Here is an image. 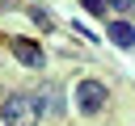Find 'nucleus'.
I'll list each match as a JSON object with an SVG mask.
<instances>
[{
    "instance_id": "nucleus-1",
    "label": "nucleus",
    "mask_w": 135,
    "mask_h": 126,
    "mask_svg": "<svg viewBox=\"0 0 135 126\" xmlns=\"http://www.w3.org/2000/svg\"><path fill=\"white\" fill-rule=\"evenodd\" d=\"M38 118H42V105H38L34 92H13L0 105V122L4 126H38Z\"/></svg>"
},
{
    "instance_id": "nucleus-5",
    "label": "nucleus",
    "mask_w": 135,
    "mask_h": 126,
    "mask_svg": "<svg viewBox=\"0 0 135 126\" xmlns=\"http://www.w3.org/2000/svg\"><path fill=\"white\" fill-rule=\"evenodd\" d=\"M105 34H110L114 46H135V25H131V21H110Z\"/></svg>"
},
{
    "instance_id": "nucleus-8",
    "label": "nucleus",
    "mask_w": 135,
    "mask_h": 126,
    "mask_svg": "<svg viewBox=\"0 0 135 126\" xmlns=\"http://www.w3.org/2000/svg\"><path fill=\"white\" fill-rule=\"evenodd\" d=\"M84 8H89V13H97V17H101V8H105V4H101V0H84Z\"/></svg>"
},
{
    "instance_id": "nucleus-3",
    "label": "nucleus",
    "mask_w": 135,
    "mask_h": 126,
    "mask_svg": "<svg viewBox=\"0 0 135 126\" xmlns=\"http://www.w3.org/2000/svg\"><path fill=\"white\" fill-rule=\"evenodd\" d=\"M8 50H13L25 67H42V63H46L42 46H38V42H30V38H8Z\"/></svg>"
},
{
    "instance_id": "nucleus-7",
    "label": "nucleus",
    "mask_w": 135,
    "mask_h": 126,
    "mask_svg": "<svg viewBox=\"0 0 135 126\" xmlns=\"http://www.w3.org/2000/svg\"><path fill=\"white\" fill-rule=\"evenodd\" d=\"M30 17H34V21H38V25H42V29H51V17H46V13H42V8H38V4H34V8H30Z\"/></svg>"
},
{
    "instance_id": "nucleus-4",
    "label": "nucleus",
    "mask_w": 135,
    "mask_h": 126,
    "mask_svg": "<svg viewBox=\"0 0 135 126\" xmlns=\"http://www.w3.org/2000/svg\"><path fill=\"white\" fill-rule=\"evenodd\" d=\"M34 97H38V105H42L46 113H63V109H68V101H63L59 84H51V80H46V84H42V88H38Z\"/></svg>"
},
{
    "instance_id": "nucleus-2",
    "label": "nucleus",
    "mask_w": 135,
    "mask_h": 126,
    "mask_svg": "<svg viewBox=\"0 0 135 126\" xmlns=\"http://www.w3.org/2000/svg\"><path fill=\"white\" fill-rule=\"evenodd\" d=\"M105 84L101 80H80L76 84V105H80V113H101V105H105Z\"/></svg>"
},
{
    "instance_id": "nucleus-6",
    "label": "nucleus",
    "mask_w": 135,
    "mask_h": 126,
    "mask_svg": "<svg viewBox=\"0 0 135 126\" xmlns=\"http://www.w3.org/2000/svg\"><path fill=\"white\" fill-rule=\"evenodd\" d=\"M105 8H114V13H127V8H135V0H101Z\"/></svg>"
}]
</instances>
